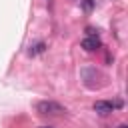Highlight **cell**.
<instances>
[{
  "label": "cell",
  "instance_id": "cell-8",
  "mask_svg": "<svg viewBox=\"0 0 128 128\" xmlns=\"http://www.w3.org/2000/svg\"><path fill=\"white\" fill-rule=\"evenodd\" d=\"M40 128H52V126H40Z\"/></svg>",
  "mask_w": 128,
  "mask_h": 128
},
{
  "label": "cell",
  "instance_id": "cell-3",
  "mask_svg": "<svg viewBox=\"0 0 128 128\" xmlns=\"http://www.w3.org/2000/svg\"><path fill=\"white\" fill-rule=\"evenodd\" d=\"M80 74H82V80H84V84H86L88 88H96V86H98V84L94 82L96 78H100V72H98L96 68L86 66V68H82V70H80Z\"/></svg>",
  "mask_w": 128,
  "mask_h": 128
},
{
  "label": "cell",
  "instance_id": "cell-5",
  "mask_svg": "<svg viewBox=\"0 0 128 128\" xmlns=\"http://www.w3.org/2000/svg\"><path fill=\"white\" fill-rule=\"evenodd\" d=\"M44 48H46V44H44V42H38V44L30 46L28 54H30V56H34V54H38V52H44Z\"/></svg>",
  "mask_w": 128,
  "mask_h": 128
},
{
  "label": "cell",
  "instance_id": "cell-1",
  "mask_svg": "<svg viewBox=\"0 0 128 128\" xmlns=\"http://www.w3.org/2000/svg\"><path fill=\"white\" fill-rule=\"evenodd\" d=\"M36 112L42 116H58V114H64L66 108L54 100H40L36 102Z\"/></svg>",
  "mask_w": 128,
  "mask_h": 128
},
{
  "label": "cell",
  "instance_id": "cell-7",
  "mask_svg": "<svg viewBox=\"0 0 128 128\" xmlns=\"http://www.w3.org/2000/svg\"><path fill=\"white\" fill-rule=\"evenodd\" d=\"M116 128H128V126H126V124H118Z\"/></svg>",
  "mask_w": 128,
  "mask_h": 128
},
{
  "label": "cell",
  "instance_id": "cell-6",
  "mask_svg": "<svg viewBox=\"0 0 128 128\" xmlns=\"http://www.w3.org/2000/svg\"><path fill=\"white\" fill-rule=\"evenodd\" d=\"M84 8L90 10V8H92V0H84Z\"/></svg>",
  "mask_w": 128,
  "mask_h": 128
},
{
  "label": "cell",
  "instance_id": "cell-2",
  "mask_svg": "<svg viewBox=\"0 0 128 128\" xmlns=\"http://www.w3.org/2000/svg\"><path fill=\"white\" fill-rule=\"evenodd\" d=\"M122 106V102L118 100V102H110V100H96L94 102V112H98L100 116H106V114H110L114 108H120Z\"/></svg>",
  "mask_w": 128,
  "mask_h": 128
},
{
  "label": "cell",
  "instance_id": "cell-4",
  "mask_svg": "<svg viewBox=\"0 0 128 128\" xmlns=\"http://www.w3.org/2000/svg\"><path fill=\"white\" fill-rule=\"evenodd\" d=\"M100 46H102V42H100V38L94 36V34H90V36H86V38L82 40V48H84L86 52H94V50H98Z\"/></svg>",
  "mask_w": 128,
  "mask_h": 128
}]
</instances>
